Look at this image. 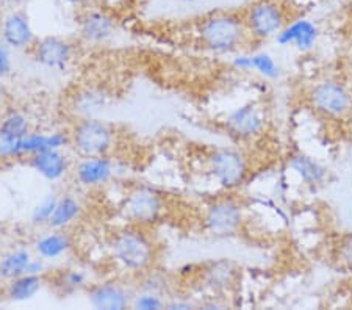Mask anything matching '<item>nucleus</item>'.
<instances>
[{
    "label": "nucleus",
    "mask_w": 352,
    "mask_h": 310,
    "mask_svg": "<svg viewBox=\"0 0 352 310\" xmlns=\"http://www.w3.org/2000/svg\"><path fill=\"white\" fill-rule=\"evenodd\" d=\"M196 33L204 47L218 54L238 52L254 41L244 24L243 14L236 11H217L197 22Z\"/></svg>",
    "instance_id": "obj_1"
},
{
    "label": "nucleus",
    "mask_w": 352,
    "mask_h": 310,
    "mask_svg": "<svg viewBox=\"0 0 352 310\" xmlns=\"http://www.w3.org/2000/svg\"><path fill=\"white\" fill-rule=\"evenodd\" d=\"M241 14L254 41L280 35L296 21L293 0H254Z\"/></svg>",
    "instance_id": "obj_2"
},
{
    "label": "nucleus",
    "mask_w": 352,
    "mask_h": 310,
    "mask_svg": "<svg viewBox=\"0 0 352 310\" xmlns=\"http://www.w3.org/2000/svg\"><path fill=\"white\" fill-rule=\"evenodd\" d=\"M111 256L119 267L130 273H143L155 261V246L140 225L118 232L111 241Z\"/></svg>",
    "instance_id": "obj_3"
},
{
    "label": "nucleus",
    "mask_w": 352,
    "mask_h": 310,
    "mask_svg": "<svg viewBox=\"0 0 352 310\" xmlns=\"http://www.w3.org/2000/svg\"><path fill=\"white\" fill-rule=\"evenodd\" d=\"M309 102L318 115L327 120H344L352 113V94L337 80L315 85L309 93Z\"/></svg>",
    "instance_id": "obj_4"
},
{
    "label": "nucleus",
    "mask_w": 352,
    "mask_h": 310,
    "mask_svg": "<svg viewBox=\"0 0 352 310\" xmlns=\"http://www.w3.org/2000/svg\"><path fill=\"white\" fill-rule=\"evenodd\" d=\"M71 143L83 157L107 155L115 143V132L98 118H83L74 127Z\"/></svg>",
    "instance_id": "obj_5"
},
{
    "label": "nucleus",
    "mask_w": 352,
    "mask_h": 310,
    "mask_svg": "<svg viewBox=\"0 0 352 310\" xmlns=\"http://www.w3.org/2000/svg\"><path fill=\"white\" fill-rule=\"evenodd\" d=\"M208 171L218 185L227 190L240 187L249 176L246 157L235 149H214L208 155Z\"/></svg>",
    "instance_id": "obj_6"
},
{
    "label": "nucleus",
    "mask_w": 352,
    "mask_h": 310,
    "mask_svg": "<svg viewBox=\"0 0 352 310\" xmlns=\"http://www.w3.org/2000/svg\"><path fill=\"white\" fill-rule=\"evenodd\" d=\"M244 210L235 197H219L204 213V228L214 236H230L241 229Z\"/></svg>",
    "instance_id": "obj_7"
},
{
    "label": "nucleus",
    "mask_w": 352,
    "mask_h": 310,
    "mask_svg": "<svg viewBox=\"0 0 352 310\" xmlns=\"http://www.w3.org/2000/svg\"><path fill=\"white\" fill-rule=\"evenodd\" d=\"M164 210L163 196L149 187H140L130 191L121 207L122 217L133 225L155 223Z\"/></svg>",
    "instance_id": "obj_8"
},
{
    "label": "nucleus",
    "mask_w": 352,
    "mask_h": 310,
    "mask_svg": "<svg viewBox=\"0 0 352 310\" xmlns=\"http://www.w3.org/2000/svg\"><path fill=\"white\" fill-rule=\"evenodd\" d=\"M71 143V138L61 132L54 133H27L18 141H0V157L18 159V157L33 155L47 149H63Z\"/></svg>",
    "instance_id": "obj_9"
},
{
    "label": "nucleus",
    "mask_w": 352,
    "mask_h": 310,
    "mask_svg": "<svg viewBox=\"0 0 352 310\" xmlns=\"http://www.w3.org/2000/svg\"><path fill=\"white\" fill-rule=\"evenodd\" d=\"M72 44L58 36H45L33 44V58L52 71H65L72 61Z\"/></svg>",
    "instance_id": "obj_10"
},
{
    "label": "nucleus",
    "mask_w": 352,
    "mask_h": 310,
    "mask_svg": "<svg viewBox=\"0 0 352 310\" xmlns=\"http://www.w3.org/2000/svg\"><path fill=\"white\" fill-rule=\"evenodd\" d=\"M226 127L236 138L249 140L257 137L265 129V113L257 104L243 105L227 116Z\"/></svg>",
    "instance_id": "obj_11"
},
{
    "label": "nucleus",
    "mask_w": 352,
    "mask_h": 310,
    "mask_svg": "<svg viewBox=\"0 0 352 310\" xmlns=\"http://www.w3.org/2000/svg\"><path fill=\"white\" fill-rule=\"evenodd\" d=\"M0 38L11 49H27L36 43L35 32L25 11L14 10L5 16Z\"/></svg>",
    "instance_id": "obj_12"
},
{
    "label": "nucleus",
    "mask_w": 352,
    "mask_h": 310,
    "mask_svg": "<svg viewBox=\"0 0 352 310\" xmlns=\"http://www.w3.org/2000/svg\"><path fill=\"white\" fill-rule=\"evenodd\" d=\"M89 304L99 310H124L132 306L133 295L127 287L116 282H102L94 284L88 290Z\"/></svg>",
    "instance_id": "obj_13"
},
{
    "label": "nucleus",
    "mask_w": 352,
    "mask_h": 310,
    "mask_svg": "<svg viewBox=\"0 0 352 310\" xmlns=\"http://www.w3.org/2000/svg\"><path fill=\"white\" fill-rule=\"evenodd\" d=\"M115 32L116 22L105 10H88L80 18V36L87 43H105L115 35Z\"/></svg>",
    "instance_id": "obj_14"
},
{
    "label": "nucleus",
    "mask_w": 352,
    "mask_h": 310,
    "mask_svg": "<svg viewBox=\"0 0 352 310\" xmlns=\"http://www.w3.org/2000/svg\"><path fill=\"white\" fill-rule=\"evenodd\" d=\"M28 165L45 180L55 182L63 179L69 171V162L61 149H47L30 155Z\"/></svg>",
    "instance_id": "obj_15"
},
{
    "label": "nucleus",
    "mask_w": 352,
    "mask_h": 310,
    "mask_svg": "<svg viewBox=\"0 0 352 310\" xmlns=\"http://www.w3.org/2000/svg\"><path fill=\"white\" fill-rule=\"evenodd\" d=\"M115 174L113 162L107 155L85 157L77 165L76 179L83 187H99L109 182Z\"/></svg>",
    "instance_id": "obj_16"
},
{
    "label": "nucleus",
    "mask_w": 352,
    "mask_h": 310,
    "mask_svg": "<svg viewBox=\"0 0 352 310\" xmlns=\"http://www.w3.org/2000/svg\"><path fill=\"white\" fill-rule=\"evenodd\" d=\"M71 247L72 241L69 235H66L60 229H54V232L41 236L35 245L38 257L44 258V261H54V258L65 256L69 252Z\"/></svg>",
    "instance_id": "obj_17"
},
{
    "label": "nucleus",
    "mask_w": 352,
    "mask_h": 310,
    "mask_svg": "<svg viewBox=\"0 0 352 310\" xmlns=\"http://www.w3.org/2000/svg\"><path fill=\"white\" fill-rule=\"evenodd\" d=\"M43 289V278L38 274H24L10 280L7 287V296L13 302H25L36 296Z\"/></svg>",
    "instance_id": "obj_18"
},
{
    "label": "nucleus",
    "mask_w": 352,
    "mask_h": 310,
    "mask_svg": "<svg viewBox=\"0 0 352 310\" xmlns=\"http://www.w3.org/2000/svg\"><path fill=\"white\" fill-rule=\"evenodd\" d=\"M82 213V206L76 197L69 195L58 197V202H56V207L50 217L49 228L50 229H60L63 230L67 225H71L76 219L80 217Z\"/></svg>",
    "instance_id": "obj_19"
},
{
    "label": "nucleus",
    "mask_w": 352,
    "mask_h": 310,
    "mask_svg": "<svg viewBox=\"0 0 352 310\" xmlns=\"http://www.w3.org/2000/svg\"><path fill=\"white\" fill-rule=\"evenodd\" d=\"M32 258L33 256L28 250L11 251L0 261V278L10 282L19 278V276L27 274Z\"/></svg>",
    "instance_id": "obj_20"
},
{
    "label": "nucleus",
    "mask_w": 352,
    "mask_h": 310,
    "mask_svg": "<svg viewBox=\"0 0 352 310\" xmlns=\"http://www.w3.org/2000/svg\"><path fill=\"white\" fill-rule=\"evenodd\" d=\"M30 133L28 120L19 111H11L0 122V141H18Z\"/></svg>",
    "instance_id": "obj_21"
},
{
    "label": "nucleus",
    "mask_w": 352,
    "mask_h": 310,
    "mask_svg": "<svg viewBox=\"0 0 352 310\" xmlns=\"http://www.w3.org/2000/svg\"><path fill=\"white\" fill-rule=\"evenodd\" d=\"M107 96L96 88H88L76 98V110L83 115V118H94L93 115L105 107Z\"/></svg>",
    "instance_id": "obj_22"
},
{
    "label": "nucleus",
    "mask_w": 352,
    "mask_h": 310,
    "mask_svg": "<svg viewBox=\"0 0 352 310\" xmlns=\"http://www.w3.org/2000/svg\"><path fill=\"white\" fill-rule=\"evenodd\" d=\"M87 285V274L80 269H63L55 276L54 287L61 295H71V293L83 289Z\"/></svg>",
    "instance_id": "obj_23"
},
{
    "label": "nucleus",
    "mask_w": 352,
    "mask_h": 310,
    "mask_svg": "<svg viewBox=\"0 0 352 310\" xmlns=\"http://www.w3.org/2000/svg\"><path fill=\"white\" fill-rule=\"evenodd\" d=\"M232 279H234V269H232L230 265L226 262L213 265V267L207 269L206 273L207 285L213 290L226 289V287L232 282Z\"/></svg>",
    "instance_id": "obj_24"
},
{
    "label": "nucleus",
    "mask_w": 352,
    "mask_h": 310,
    "mask_svg": "<svg viewBox=\"0 0 352 310\" xmlns=\"http://www.w3.org/2000/svg\"><path fill=\"white\" fill-rule=\"evenodd\" d=\"M56 202H58V197L56 195H47L44 197V199L39 202V204L33 208L32 212V224L35 225H44V224H49L50 221V217H52V213L56 207Z\"/></svg>",
    "instance_id": "obj_25"
},
{
    "label": "nucleus",
    "mask_w": 352,
    "mask_h": 310,
    "mask_svg": "<svg viewBox=\"0 0 352 310\" xmlns=\"http://www.w3.org/2000/svg\"><path fill=\"white\" fill-rule=\"evenodd\" d=\"M132 306L140 310H158L166 306V302H164L163 295H160V293L143 290L133 296Z\"/></svg>",
    "instance_id": "obj_26"
},
{
    "label": "nucleus",
    "mask_w": 352,
    "mask_h": 310,
    "mask_svg": "<svg viewBox=\"0 0 352 310\" xmlns=\"http://www.w3.org/2000/svg\"><path fill=\"white\" fill-rule=\"evenodd\" d=\"M337 261L340 267L346 272H352V234H346L342 240H340L338 250H337Z\"/></svg>",
    "instance_id": "obj_27"
},
{
    "label": "nucleus",
    "mask_w": 352,
    "mask_h": 310,
    "mask_svg": "<svg viewBox=\"0 0 352 310\" xmlns=\"http://www.w3.org/2000/svg\"><path fill=\"white\" fill-rule=\"evenodd\" d=\"M11 71V55L8 46L3 41H0V77L10 74Z\"/></svg>",
    "instance_id": "obj_28"
},
{
    "label": "nucleus",
    "mask_w": 352,
    "mask_h": 310,
    "mask_svg": "<svg viewBox=\"0 0 352 310\" xmlns=\"http://www.w3.org/2000/svg\"><path fill=\"white\" fill-rule=\"evenodd\" d=\"M44 262L45 261H44V258H41V257L32 258L30 265H28L27 274H38V276H41L44 273V269H45V263Z\"/></svg>",
    "instance_id": "obj_29"
},
{
    "label": "nucleus",
    "mask_w": 352,
    "mask_h": 310,
    "mask_svg": "<svg viewBox=\"0 0 352 310\" xmlns=\"http://www.w3.org/2000/svg\"><path fill=\"white\" fill-rule=\"evenodd\" d=\"M168 309H190L191 304L190 302H180V301H174L166 304Z\"/></svg>",
    "instance_id": "obj_30"
},
{
    "label": "nucleus",
    "mask_w": 352,
    "mask_h": 310,
    "mask_svg": "<svg viewBox=\"0 0 352 310\" xmlns=\"http://www.w3.org/2000/svg\"><path fill=\"white\" fill-rule=\"evenodd\" d=\"M63 2L67 5H72V7H83L88 0H63Z\"/></svg>",
    "instance_id": "obj_31"
},
{
    "label": "nucleus",
    "mask_w": 352,
    "mask_h": 310,
    "mask_svg": "<svg viewBox=\"0 0 352 310\" xmlns=\"http://www.w3.org/2000/svg\"><path fill=\"white\" fill-rule=\"evenodd\" d=\"M5 5H8V7H19L25 2V0H2Z\"/></svg>",
    "instance_id": "obj_32"
},
{
    "label": "nucleus",
    "mask_w": 352,
    "mask_h": 310,
    "mask_svg": "<svg viewBox=\"0 0 352 310\" xmlns=\"http://www.w3.org/2000/svg\"><path fill=\"white\" fill-rule=\"evenodd\" d=\"M3 99H5V88H3L2 82H0V105L3 104Z\"/></svg>",
    "instance_id": "obj_33"
},
{
    "label": "nucleus",
    "mask_w": 352,
    "mask_h": 310,
    "mask_svg": "<svg viewBox=\"0 0 352 310\" xmlns=\"http://www.w3.org/2000/svg\"><path fill=\"white\" fill-rule=\"evenodd\" d=\"M304 2H315V3H318V2H322V0H304Z\"/></svg>",
    "instance_id": "obj_34"
},
{
    "label": "nucleus",
    "mask_w": 352,
    "mask_h": 310,
    "mask_svg": "<svg viewBox=\"0 0 352 310\" xmlns=\"http://www.w3.org/2000/svg\"><path fill=\"white\" fill-rule=\"evenodd\" d=\"M0 36H2V21H0Z\"/></svg>",
    "instance_id": "obj_35"
}]
</instances>
